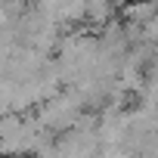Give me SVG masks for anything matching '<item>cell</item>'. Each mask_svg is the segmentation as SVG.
Segmentation results:
<instances>
[{"mask_svg":"<svg viewBox=\"0 0 158 158\" xmlns=\"http://www.w3.org/2000/svg\"><path fill=\"white\" fill-rule=\"evenodd\" d=\"M146 37H149L152 44H158V19H149V22H146Z\"/></svg>","mask_w":158,"mask_h":158,"instance_id":"6da1fadb","label":"cell"}]
</instances>
